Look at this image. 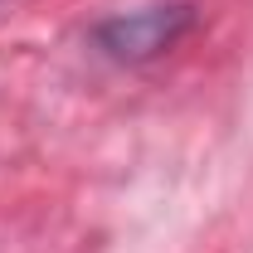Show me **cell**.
Segmentation results:
<instances>
[{"label":"cell","mask_w":253,"mask_h":253,"mask_svg":"<svg viewBox=\"0 0 253 253\" xmlns=\"http://www.w3.org/2000/svg\"><path fill=\"white\" fill-rule=\"evenodd\" d=\"M195 25V10L185 0H170V5H146V10H126L117 20L97 25V44L112 54V59H151L161 49H170L180 34Z\"/></svg>","instance_id":"cell-1"}]
</instances>
